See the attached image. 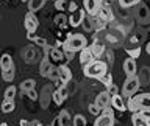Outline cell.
Wrapping results in <instances>:
<instances>
[{
    "label": "cell",
    "instance_id": "obj_29",
    "mask_svg": "<svg viewBox=\"0 0 150 126\" xmlns=\"http://www.w3.org/2000/svg\"><path fill=\"white\" fill-rule=\"evenodd\" d=\"M47 78L50 79V81H53V83H58V79H59V70L58 67H53L49 72V75H47Z\"/></svg>",
    "mask_w": 150,
    "mask_h": 126
},
{
    "label": "cell",
    "instance_id": "obj_45",
    "mask_svg": "<svg viewBox=\"0 0 150 126\" xmlns=\"http://www.w3.org/2000/svg\"><path fill=\"white\" fill-rule=\"evenodd\" d=\"M50 126H61L59 125V118H58V117H55V118H53V121H52V125Z\"/></svg>",
    "mask_w": 150,
    "mask_h": 126
},
{
    "label": "cell",
    "instance_id": "obj_17",
    "mask_svg": "<svg viewBox=\"0 0 150 126\" xmlns=\"http://www.w3.org/2000/svg\"><path fill=\"white\" fill-rule=\"evenodd\" d=\"M59 79H58V83L59 84H67L70 79H72V72H70V69L67 67V65H64V64H61L59 67Z\"/></svg>",
    "mask_w": 150,
    "mask_h": 126
},
{
    "label": "cell",
    "instance_id": "obj_44",
    "mask_svg": "<svg viewBox=\"0 0 150 126\" xmlns=\"http://www.w3.org/2000/svg\"><path fill=\"white\" fill-rule=\"evenodd\" d=\"M77 9H78V6H77V3H75L74 0H72V2H69V11H70V13L77 11Z\"/></svg>",
    "mask_w": 150,
    "mask_h": 126
},
{
    "label": "cell",
    "instance_id": "obj_32",
    "mask_svg": "<svg viewBox=\"0 0 150 126\" xmlns=\"http://www.w3.org/2000/svg\"><path fill=\"white\" fill-rule=\"evenodd\" d=\"M72 125L74 126H84V125H86V118H84L81 114H77L72 118Z\"/></svg>",
    "mask_w": 150,
    "mask_h": 126
},
{
    "label": "cell",
    "instance_id": "obj_25",
    "mask_svg": "<svg viewBox=\"0 0 150 126\" xmlns=\"http://www.w3.org/2000/svg\"><path fill=\"white\" fill-rule=\"evenodd\" d=\"M35 86H36L35 79H23V81L21 83V86H19V89H21V92L27 93L30 89H35Z\"/></svg>",
    "mask_w": 150,
    "mask_h": 126
},
{
    "label": "cell",
    "instance_id": "obj_51",
    "mask_svg": "<svg viewBox=\"0 0 150 126\" xmlns=\"http://www.w3.org/2000/svg\"><path fill=\"white\" fill-rule=\"evenodd\" d=\"M42 126H44V125H42Z\"/></svg>",
    "mask_w": 150,
    "mask_h": 126
},
{
    "label": "cell",
    "instance_id": "obj_5",
    "mask_svg": "<svg viewBox=\"0 0 150 126\" xmlns=\"http://www.w3.org/2000/svg\"><path fill=\"white\" fill-rule=\"evenodd\" d=\"M44 50L47 51V55H49V59L52 61V62H64V61H66V56H64V50H63V48L47 45Z\"/></svg>",
    "mask_w": 150,
    "mask_h": 126
},
{
    "label": "cell",
    "instance_id": "obj_28",
    "mask_svg": "<svg viewBox=\"0 0 150 126\" xmlns=\"http://www.w3.org/2000/svg\"><path fill=\"white\" fill-rule=\"evenodd\" d=\"M16 93H17V87L8 86L5 93H3V97H5V100H14V98H16Z\"/></svg>",
    "mask_w": 150,
    "mask_h": 126
},
{
    "label": "cell",
    "instance_id": "obj_35",
    "mask_svg": "<svg viewBox=\"0 0 150 126\" xmlns=\"http://www.w3.org/2000/svg\"><path fill=\"white\" fill-rule=\"evenodd\" d=\"M131 121H133V126H141L144 123L142 117L139 115V112H133V115H131Z\"/></svg>",
    "mask_w": 150,
    "mask_h": 126
},
{
    "label": "cell",
    "instance_id": "obj_14",
    "mask_svg": "<svg viewBox=\"0 0 150 126\" xmlns=\"http://www.w3.org/2000/svg\"><path fill=\"white\" fill-rule=\"evenodd\" d=\"M97 16L100 17V19H103L106 23L108 22H111L112 19H114V14H112V9L108 6V5L103 2L102 3V6H100V9H98V13H97Z\"/></svg>",
    "mask_w": 150,
    "mask_h": 126
},
{
    "label": "cell",
    "instance_id": "obj_50",
    "mask_svg": "<svg viewBox=\"0 0 150 126\" xmlns=\"http://www.w3.org/2000/svg\"><path fill=\"white\" fill-rule=\"evenodd\" d=\"M22 2H28V0H22Z\"/></svg>",
    "mask_w": 150,
    "mask_h": 126
},
{
    "label": "cell",
    "instance_id": "obj_48",
    "mask_svg": "<svg viewBox=\"0 0 150 126\" xmlns=\"http://www.w3.org/2000/svg\"><path fill=\"white\" fill-rule=\"evenodd\" d=\"M141 126H150V123H149V121H144V123L141 125Z\"/></svg>",
    "mask_w": 150,
    "mask_h": 126
},
{
    "label": "cell",
    "instance_id": "obj_11",
    "mask_svg": "<svg viewBox=\"0 0 150 126\" xmlns=\"http://www.w3.org/2000/svg\"><path fill=\"white\" fill-rule=\"evenodd\" d=\"M94 103L98 106V109H100V111L105 109V107H110V106H111V95H110L106 90H105V92H100V93L96 97V101H94Z\"/></svg>",
    "mask_w": 150,
    "mask_h": 126
},
{
    "label": "cell",
    "instance_id": "obj_20",
    "mask_svg": "<svg viewBox=\"0 0 150 126\" xmlns=\"http://www.w3.org/2000/svg\"><path fill=\"white\" fill-rule=\"evenodd\" d=\"M89 48L92 50V53H94V56H96V59H102L103 53L106 51L105 44H103V42H100V41H97V39L92 42V45L89 47Z\"/></svg>",
    "mask_w": 150,
    "mask_h": 126
},
{
    "label": "cell",
    "instance_id": "obj_9",
    "mask_svg": "<svg viewBox=\"0 0 150 126\" xmlns=\"http://www.w3.org/2000/svg\"><path fill=\"white\" fill-rule=\"evenodd\" d=\"M86 11L84 9H77V11H74V13H70V16H69V25L70 27H74V28H77L80 27L83 23L84 20V17H86V14H84Z\"/></svg>",
    "mask_w": 150,
    "mask_h": 126
},
{
    "label": "cell",
    "instance_id": "obj_7",
    "mask_svg": "<svg viewBox=\"0 0 150 126\" xmlns=\"http://www.w3.org/2000/svg\"><path fill=\"white\" fill-rule=\"evenodd\" d=\"M103 0H83V9L88 13V16H97Z\"/></svg>",
    "mask_w": 150,
    "mask_h": 126
},
{
    "label": "cell",
    "instance_id": "obj_37",
    "mask_svg": "<svg viewBox=\"0 0 150 126\" xmlns=\"http://www.w3.org/2000/svg\"><path fill=\"white\" fill-rule=\"evenodd\" d=\"M81 25H83V28H84V30H86V31H94V27H92V22H91V17H84V20H83V23H81Z\"/></svg>",
    "mask_w": 150,
    "mask_h": 126
},
{
    "label": "cell",
    "instance_id": "obj_21",
    "mask_svg": "<svg viewBox=\"0 0 150 126\" xmlns=\"http://www.w3.org/2000/svg\"><path fill=\"white\" fill-rule=\"evenodd\" d=\"M14 67V62H13V56L9 53H3L0 56V69L2 72H6V70L13 69Z\"/></svg>",
    "mask_w": 150,
    "mask_h": 126
},
{
    "label": "cell",
    "instance_id": "obj_41",
    "mask_svg": "<svg viewBox=\"0 0 150 126\" xmlns=\"http://www.w3.org/2000/svg\"><path fill=\"white\" fill-rule=\"evenodd\" d=\"M25 95L30 98V100H33V101H38L39 100V95H38V92H36V89H30V90H28Z\"/></svg>",
    "mask_w": 150,
    "mask_h": 126
},
{
    "label": "cell",
    "instance_id": "obj_16",
    "mask_svg": "<svg viewBox=\"0 0 150 126\" xmlns=\"http://www.w3.org/2000/svg\"><path fill=\"white\" fill-rule=\"evenodd\" d=\"M111 106L114 107L116 111L119 112H125L127 111V103H125V98L120 95V93H117V95L111 97Z\"/></svg>",
    "mask_w": 150,
    "mask_h": 126
},
{
    "label": "cell",
    "instance_id": "obj_46",
    "mask_svg": "<svg viewBox=\"0 0 150 126\" xmlns=\"http://www.w3.org/2000/svg\"><path fill=\"white\" fill-rule=\"evenodd\" d=\"M28 123H30V121H27V120H21V126H28Z\"/></svg>",
    "mask_w": 150,
    "mask_h": 126
},
{
    "label": "cell",
    "instance_id": "obj_31",
    "mask_svg": "<svg viewBox=\"0 0 150 126\" xmlns=\"http://www.w3.org/2000/svg\"><path fill=\"white\" fill-rule=\"evenodd\" d=\"M14 67L13 69H9V70H6V72H2V78H3V81H6V83H11L13 79H14Z\"/></svg>",
    "mask_w": 150,
    "mask_h": 126
},
{
    "label": "cell",
    "instance_id": "obj_39",
    "mask_svg": "<svg viewBox=\"0 0 150 126\" xmlns=\"http://www.w3.org/2000/svg\"><path fill=\"white\" fill-rule=\"evenodd\" d=\"M52 100H53V101H55V104H58V106L63 104V98H61V95H59V92H58V90H55L53 93H52Z\"/></svg>",
    "mask_w": 150,
    "mask_h": 126
},
{
    "label": "cell",
    "instance_id": "obj_1",
    "mask_svg": "<svg viewBox=\"0 0 150 126\" xmlns=\"http://www.w3.org/2000/svg\"><path fill=\"white\" fill-rule=\"evenodd\" d=\"M106 72H108V64L103 59H94L92 62L83 65V73L86 78L100 79Z\"/></svg>",
    "mask_w": 150,
    "mask_h": 126
},
{
    "label": "cell",
    "instance_id": "obj_49",
    "mask_svg": "<svg viewBox=\"0 0 150 126\" xmlns=\"http://www.w3.org/2000/svg\"><path fill=\"white\" fill-rule=\"evenodd\" d=\"M0 126H8V123H5V121H3V123H0Z\"/></svg>",
    "mask_w": 150,
    "mask_h": 126
},
{
    "label": "cell",
    "instance_id": "obj_23",
    "mask_svg": "<svg viewBox=\"0 0 150 126\" xmlns=\"http://www.w3.org/2000/svg\"><path fill=\"white\" fill-rule=\"evenodd\" d=\"M138 78H139L141 86H147V84L150 83V70L147 67L141 69V75H138Z\"/></svg>",
    "mask_w": 150,
    "mask_h": 126
},
{
    "label": "cell",
    "instance_id": "obj_42",
    "mask_svg": "<svg viewBox=\"0 0 150 126\" xmlns=\"http://www.w3.org/2000/svg\"><path fill=\"white\" fill-rule=\"evenodd\" d=\"M33 41H35L36 47H41V48H45V47L49 45V44H47V41L44 39V37H35Z\"/></svg>",
    "mask_w": 150,
    "mask_h": 126
},
{
    "label": "cell",
    "instance_id": "obj_38",
    "mask_svg": "<svg viewBox=\"0 0 150 126\" xmlns=\"http://www.w3.org/2000/svg\"><path fill=\"white\" fill-rule=\"evenodd\" d=\"M139 115L142 117V120L144 121H149L150 123V109H139Z\"/></svg>",
    "mask_w": 150,
    "mask_h": 126
},
{
    "label": "cell",
    "instance_id": "obj_10",
    "mask_svg": "<svg viewBox=\"0 0 150 126\" xmlns=\"http://www.w3.org/2000/svg\"><path fill=\"white\" fill-rule=\"evenodd\" d=\"M133 100L138 106V109H150V92L139 93V95H133Z\"/></svg>",
    "mask_w": 150,
    "mask_h": 126
},
{
    "label": "cell",
    "instance_id": "obj_6",
    "mask_svg": "<svg viewBox=\"0 0 150 126\" xmlns=\"http://www.w3.org/2000/svg\"><path fill=\"white\" fill-rule=\"evenodd\" d=\"M22 58L25 59V62L31 64L39 58V48L36 45H27L25 48L22 50Z\"/></svg>",
    "mask_w": 150,
    "mask_h": 126
},
{
    "label": "cell",
    "instance_id": "obj_33",
    "mask_svg": "<svg viewBox=\"0 0 150 126\" xmlns=\"http://www.w3.org/2000/svg\"><path fill=\"white\" fill-rule=\"evenodd\" d=\"M127 53H128L130 58L138 59L139 56H141V48H139V45H138V47H133V48H128V50H127Z\"/></svg>",
    "mask_w": 150,
    "mask_h": 126
},
{
    "label": "cell",
    "instance_id": "obj_34",
    "mask_svg": "<svg viewBox=\"0 0 150 126\" xmlns=\"http://www.w3.org/2000/svg\"><path fill=\"white\" fill-rule=\"evenodd\" d=\"M141 0H119V5L122 8H131L134 5H138Z\"/></svg>",
    "mask_w": 150,
    "mask_h": 126
},
{
    "label": "cell",
    "instance_id": "obj_18",
    "mask_svg": "<svg viewBox=\"0 0 150 126\" xmlns=\"http://www.w3.org/2000/svg\"><path fill=\"white\" fill-rule=\"evenodd\" d=\"M52 93H53V90H52V86L50 84H47V86L42 87V93L39 95V100H41V106L45 107L49 106V101H50V98H52Z\"/></svg>",
    "mask_w": 150,
    "mask_h": 126
},
{
    "label": "cell",
    "instance_id": "obj_13",
    "mask_svg": "<svg viewBox=\"0 0 150 126\" xmlns=\"http://www.w3.org/2000/svg\"><path fill=\"white\" fill-rule=\"evenodd\" d=\"M114 123H116L114 115L100 114V115H97L96 121H94V126H114Z\"/></svg>",
    "mask_w": 150,
    "mask_h": 126
},
{
    "label": "cell",
    "instance_id": "obj_3",
    "mask_svg": "<svg viewBox=\"0 0 150 126\" xmlns=\"http://www.w3.org/2000/svg\"><path fill=\"white\" fill-rule=\"evenodd\" d=\"M139 87H141V83H139V78L136 76V75L134 76H127V79L124 81V86H122V93L120 95L124 98H130L138 92Z\"/></svg>",
    "mask_w": 150,
    "mask_h": 126
},
{
    "label": "cell",
    "instance_id": "obj_43",
    "mask_svg": "<svg viewBox=\"0 0 150 126\" xmlns=\"http://www.w3.org/2000/svg\"><path fill=\"white\" fill-rule=\"evenodd\" d=\"M55 8L58 9V11H63L66 8V2L64 0H55Z\"/></svg>",
    "mask_w": 150,
    "mask_h": 126
},
{
    "label": "cell",
    "instance_id": "obj_2",
    "mask_svg": "<svg viewBox=\"0 0 150 126\" xmlns=\"http://www.w3.org/2000/svg\"><path fill=\"white\" fill-rule=\"evenodd\" d=\"M84 47H88V41H86V37H84V34H81V33L67 34V37H66L64 42L61 44V48L64 51H74V53L83 50Z\"/></svg>",
    "mask_w": 150,
    "mask_h": 126
},
{
    "label": "cell",
    "instance_id": "obj_24",
    "mask_svg": "<svg viewBox=\"0 0 150 126\" xmlns=\"http://www.w3.org/2000/svg\"><path fill=\"white\" fill-rule=\"evenodd\" d=\"M16 109V101L14 100H3L2 103V112L3 114H9Z\"/></svg>",
    "mask_w": 150,
    "mask_h": 126
},
{
    "label": "cell",
    "instance_id": "obj_26",
    "mask_svg": "<svg viewBox=\"0 0 150 126\" xmlns=\"http://www.w3.org/2000/svg\"><path fill=\"white\" fill-rule=\"evenodd\" d=\"M55 25L58 27V28H66L69 25V17H66L63 13L58 14V16L55 17Z\"/></svg>",
    "mask_w": 150,
    "mask_h": 126
},
{
    "label": "cell",
    "instance_id": "obj_36",
    "mask_svg": "<svg viewBox=\"0 0 150 126\" xmlns=\"http://www.w3.org/2000/svg\"><path fill=\"white\" fill-rule=\"evenodd\" d=\"M88 111H89V114H92V115H96V117L100 115V112H102L100 109H98V106L96 104V103H91V104L88 106Z\"/></svg>",
    "mask_w": 150,
    "mask_h": 126
},
{
    "label": "cell",
    "instance_id": "obj_22",
    "mask_svg": "<svg viewBox=\"0 0 150 126\" xmlns=\"http://www.w3.org/2000/svg\"><path fill=\"white\" fill-rule=\"evenodd\" d=\"M45 2L47 0H28V9H30L31 13H36L44 6Z\"/></svg>",
    "mask_w": 150,
    "mask_h": 126
},
{
    "label": "cell",
    "instance_id": "obj_4",
    "mask_svg": "<svg viewBox=\"0 0 150 126\" xmlns=\"http://www.w3.org/2000/svg\"><path fill=\"white\" fill-rule=\"evenodd\" d=\"M23 25H25V31H27V37L28 39H35V33L38 31V27H39V19L35 13H27L25 19H23Z\"/></svg>",
    "mask_w": 150,
    "mask_h": 126
},
{
    "label": "cell",
    "instance_id": "obj_8",
    "mask_svg": "<svg viewBox=\"0 0 150 126\" xmlns=\"http://www.w3.org/2000/svg\"><path fill=\"white\" fill-rule=\"evenodd\" d=\"M136 19L141 25H145V23L150 22V11L149 8L142 3H138V8H136Z\"/></svg>",
    "mask_w": 150,
    "mask_h": 126
},
{
    "label": "cell",
    "instance_id": "obj_27",
    "mask_svg": "<svg viewBox=\"0 0 150 126\" xmlns=\"http://www.w3.org/2000/svg\"><path fill=\"white\" fill-rule=\"evenodd\" d=\"M58 118H59V125L61 126H70V115H69L67 111H61Z\"/></svg>",
    "mask_w": 150,
    "mask_h": 126
},
{
    "label": "cell",
    "instance_id": "obj_15",
    "mask_svg": "<svg viewBox=\"0 0 150 126\" xmlns=\"http://www.w3.org/2000/svg\"><path fill=\"white\" fill-rule=\"evenodd\" d=\"M124 72H125L127 76H134L136 72H138L136 59H133V58H130V56H128V58L124 61Z\"/></svg>",
    "mask_w": 150,
    "mask_h": 126
},
{
    "label": "cell",
    "instance_id": "obj_40",
    "mask_svg": "<svg viewBox=\"0 0 150 126\" xmlns=\"http://www.w3.org/2000/svg\"><path fill=\"white\" fill-rule=\"evenodd\" d=\"M106 92H108V93H110V95H111V97H114V95H117V93H119V87H117V86H116V84H114V83H112V84H111V86H108V87H106Z\"/></svg>",
    "mask_w": 150,
    "mask_h": 126
},
{
    "label": "cell",
    "instance_id": "obj_30",
    "mask_svg": "<svg viewBox=\"0 0 150 126\" xmlns=\"http://www.w3.org/2000/svg\"><path fill=\"white\" fill-rule=\"evenodd\" d=\"M98 81H100V83H102V84H103V86H105V87L111 86V84H112V75H111L110 72H106V73L103 75V76H102L100 79H98Z\"/></svg>",
    "mask_w": 150,
    "mask_h": 126
},
{
    "label": "cell",
    "instance_id": "obj_19",
    "mask_svg": "<svg viewBox=\"0 0 150 126\" xmlns=\"http://www.w3.org/2000/svg\"><path fill=\"white\" fill-rule=\"evenodd\" d=\"M94 59H96V56H94L92 50L89 48V47H84L83 50H80V62H81V65H86L89 62H92Z\"/></svg>",
    "mask_w": 150,
    "mask_h": 126
},
{
    "label": "cell",
    "instance_id": "obj_12",
    "mask_svg": "<svg viewBox=\"0 0 150 126\" xmlns=\"http://www.w3.org/2000/svg\"><path fill=\"white\" fill-rule=\"evenodd\" d=\"M42 50H44V48H42ZM53 67H55V65L52 64V61L49 59V55H47V51L44 50V58L41 59V64H39V73L42 75V76L47 78V75H49V72Z\"/></svg>",
    "mask_w": 150,
    "mask_h": 126
},
{
    "label": "cell",
    "instance_id": "obj_47",
    "mask_svg": "<svg viewBox=\"0 0 150 126\" xmlns=\"http://www.w3.org/2000/svg\"><path fill=\"white\" fill-rule=\"evenodd\" d=\"M145 51H147V53L150 55V42H149V44H147V45H145Z\"/></svg>",
    "mask_w": 150,
    "mask_h": 126
}]
</instances>
